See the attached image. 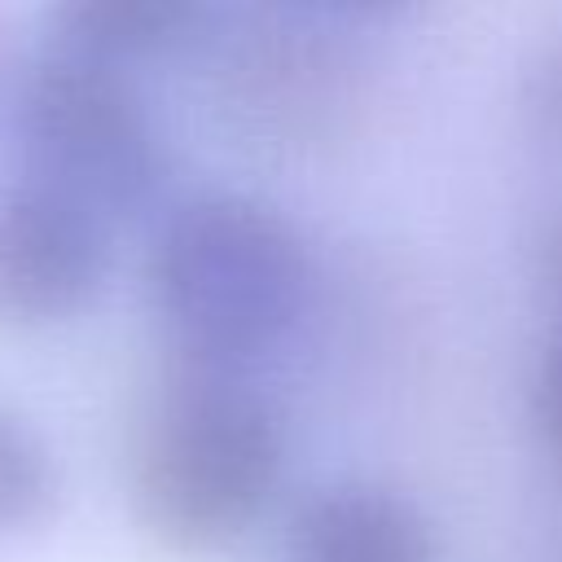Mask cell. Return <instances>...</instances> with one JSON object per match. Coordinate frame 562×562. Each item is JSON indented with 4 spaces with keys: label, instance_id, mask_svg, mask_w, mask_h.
Listing matches in <instances>:
<instances>
[{
    "label": "cell",
    "instance_id": "obj_1",
    "mask_svg": "<svg viewBox=\"0 0 562 562\" xmlns=\"http://www.w3.org/2000/svg\"><path fill=\"white\" fill-rule=\"evenodd\" d=\"M140 277L176 364L241 373L303 316L312 255L272 202L202 189L162 215Z\"/></svg>",
    "mask_w": 562,
    "mask_h": 562
},
{
    "label": "cell",
    "instance_id": "obj_2",
    "mask_svg": "<svg viewBox=\"0 0 562 562\" xmlns=\"http://www.w3.org/2000/svg\"><path fill=\"white\" fill-rule=\"evenodd\" d=\"M285 422L241 373L176 364L132 443V514L171 553L241 540L285 479Z\"/></svg>",
    "mask_w": 562,
    "mask_h": 562
},
{
    "label": "cell",
    "instance_id": "obj_3",
    "mask_svg": "<svg viewBox=\"0 0 562 562\" xmlns=\"http://www.w3.org/2000/svg\"><path fill=\"white\" fill-rule=\"evenodd\" d=\"M9 127L26 180L83 202L110 224L140 211L167 171L158 123L132 75L57 44L22 57Z\"/></svg>",
    "mask_w": 562,
    "mask_h": 562
},
{
    "label": "cell",
    "instance_id": "obj_4",
    "mask_svg": "<svg viewBox=\"0 0 562 562\" xmlns=\"http://www.w3.org/2000/svg\"><path fill=\"white\" fill-rule=\"evenodd\" d=\"M215 88L224 114L259 140L312 145L360 105V57L299 13H263L220 40Z\"/></svg>",
    "mask_w": 562,
    "mask_h": 562
},
{
    "label": "cell",
    "instance_id": "obj_5",
    "mask_svg": "<svg viewBox=\"0 0 562 562\" xmlns=\"http://www.w3.org/2000/svg\"><path fill=\"white\" fill-rule=\"evenodd\" d=\"M110 220L83 202L13 180L0 189V325L48 329L101 294L110 277Z\"/></svg>",
    "mask_w": 562,
    "mask_h": 562
},
{
    "label": "cell",
    "instance_id": "obj_6",
    "mask_svg": "<svg viewBox=\"0 0 562 562\" xmlns=\"http://www.w3.org/2000/svg\"><path fill=\"white\" fill-rule=\"evenodd\" d=\"M285 562H439L430 518L369 479L325 483L285 527Z\"/></svg>",
    "mask_w": 562,
    "mask_h": 562
},
{
    "label": "cell",
    "instance_id": "obj_7",
    "mask_svg": "<svg viewBox=\"0 0 562 562\" xmlns=\"http://www.w3.org/2000/svg\"><path fill=\"white\" fill-rule=\"evenodd\" d=\"M202 26L206 9L184 0H66L48 9L44 44L127 70V61L189 44Z\"/></svg>",
    "mask_w": 562,
    "mask_h": 562
},
{
    "label": "cell",
    "instance_id": "obj_8",
    "mask_svg": "<svg viewBox=\"0 0 562 562\" xmlns=\"http://www.w3.org/2000/svg\"><path fill=\"white\" fill-rule=\"evenodd\" d=\"M57 505V461L35 422L0 400V540L35 531Z\"/></svg>",
    "mask_w": 562,
    "mask_h": 562
},
{
    "label": "cell",
    "instance_id": "obj_9",
    "mask_svg": "<svg viewBox=\"0 0 562 562\" xmlns=\"http://www.w3.org/2000/svg\"><path fill=\"white\" fill-rule=\"evenodd\" d=\"M514 97L527 136L553 158H562V31L527 53Z\"/></svg>",
    "mask_w": 562,
    "mask_h": 562
},
{
    "label": "cell",
    "instance_id": "obj_10",
    "mask_svg": "<svg viewBox=\"0 0 562 562\" xmlns=\"http://www.w3.org/2000/svg\"><path fill=\"white\" fill-rule=\"evenodd\" d=\"M549 329L531 356L527 373V417L536 439L562 465V307H549Z\"/></svg>",
    "mask_w": 562,
    "mask_h": 562
}]
</instances>
